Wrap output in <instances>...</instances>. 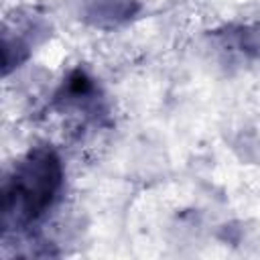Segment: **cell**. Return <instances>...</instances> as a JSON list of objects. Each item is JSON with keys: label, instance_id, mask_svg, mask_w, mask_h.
I'll list each match as a JSON object with an SVG mask.
<instances>
[{"label": "cell", "instance_id": "cell-1", "mask_svg": "<svg viewBox=\"0 0 260 260\" xmlns=\"http://www.w3.org/2000/svg\"><path fill=\"white\" fill-rule=\"evenodd\" d=\"M65 185L59 152L49 144L24 152L2 183V234L4 238L35 228L57 205Z\"/></svg>", "mask_w": 260, "mask_h": 260}, {"label": "cell", "instance_id": "cell-2", "mask_svg": "<svg viewBox=\"0 0 260 260\" xmlns=\"http://www.w3.org/2000/svg\"><path fill=\"white\" fill-rule=\"evenodd\" d=\"M140 4L136 0H85L83 18L95 28H116L136 16Z\"/></svg>", "mask_w": 260, "mask_h": 260}, {"label": "cell", "instance_id": "cell-3", "mask_svg": "<svg viewBox=\"0 0 260 260\" xmlns=\"http://www.w3.org/2000/svg\"><path fill=\"white\" fill-rule=\"evenodd\" d=\"M217 37L225 39L228 49L232 47L234 51H238L244 57L260 59V24H256V26H238V28L230 30L228 35H217Z\"/></svg>", "mask_w": 260, "mask_h": 260}]
</instances>
